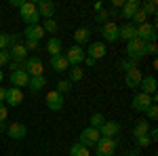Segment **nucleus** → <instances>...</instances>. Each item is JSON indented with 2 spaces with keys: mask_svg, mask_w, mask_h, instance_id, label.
<instances>
[{
  "mask_svg": "<svg viewBox=\"0 0 158 156\" xmlns=\"http://www.w3.org/2000/svg\"><path fill=\"white\" fill-rule=\"evenodd\" d=\"M9 48V34H0V51Z\"/></svg>",
  "mask_w": 158,
  "mask_h": 156,
  "instance_id": "40",
  "label": "nucleus"
},
{
  "mask_svg": "<svg viewBox=\"0 0 158 156\" xmlns=\"http://www.w3.org/2000/svg\"><path fill=\"white\" fill-rule=\"evenodd\" d=\"M120 65H122V70H124V72H127V70H131V68H139V65H137V61H133V59H129V61H122Z\"/></svg>",
  "mask_w": 158,
  "mask_h": 156,
  "instance_id": "41",
  "label": "nucleus"
},
{
  "mask_svg": "<svg viewBox=\"0 0 158 156\" xmlns=\"http://www.w3.org/2000/svg\"><path fill=\"white\" fill-rule=\"evenodd\" d=\"M27 80H30V76H27V72H23V70H15V72H11V84L15 86V89L27 86Z\"/></svg>",
  "mask_w": 158,
  "mask_h": 156,
  "instance_id": "20",
  "label": "nucleus"
},
{
  "mask_svg": "<svg viewBox=\"0 0 158 156\" xmlns=\"http://www.w3.org/2000/svg\"><path fill=\"white\" fill-rule=\"evenodd\" d=\"M89 122H91V127H93V129H99V127H101V124L106 122V118H103V114L95 112V114H93V116L89 118Z\"/></svg>",
  "mask_w": 158,
  "mask_h": 156,
  "instance_id": "33",
  "label": "nucleus"
},
{
  "mask_svg": "<svg viewBox=\"0 0 158 156\" xmlns=\"http://www.w3.org/2000/svg\"><path fill=\"white\" fill-rule=\"evenodd\" d=\"M25 0H11V6H17V9H21V4H23Z\"/></svg>",
  "mask_w": 158,
  "mask_h": 156,
  "instance_id": "47",
  "label": "nucleus"
},
{
  "mask_svg": "<svg viewBox=\"0 0 158 156\" xmlns=\"http://www.w3.org/2000/svg\"><path fill=\"white\" fill-rule=\"evenodd\" d=\"M99 129H93V127H86L85 131H80V135H78V144H82L85 148H95V144L99 141Z\"/></svg>",
  "mask_w": 158,
  "mask_h": 156,
  "instance_id": "3",
  "label": "nucleus"
},
{
  "mask_svg": "<svg viewBox=\"0 0 158 156\" xmlns=\"http://www.w3.org/2000/svg\"><path fill=\"white\" fill-rule=\"evenodd\" d=\"M9 116V108H6V103H0V122H4Z\"/></svg>",
  "mask_w": 158,
  "mask_h": 156,
  "instance_id": "42",
  "label": "nucleus"
},
{
  "mask_svg": "<svg viewBox=\"0 0 158 156\" xmlns=\"http://www.w3.org/2000/svg\"><path fill=\"white\" fill-rule=\"evenodd\" d=\"M146 116H148L150 120H156V118H158V103H156V101H154V103H152V106L146 110Z\"/></svg>",
  "mask_w": 158,
  "mask_h": 156,
  "instance_id": "36",
  "label": "nucleus"
},
{
  "mask_svg": "<svg viewBox=\"0 0 158 156\" xmlns=\"http://www.w3.org/2000/svg\"><path fill=\"white\" fill-rule=\"evenodd\" d=\"M42 30H44L47 34H57V32H59V23H57L55 19H44Z\"/></svg>",
  "mask_w": 158,
  "mask_h": 156,
  "instance_id": "30",
  "label": "nucleus"
},
{
  "mask_svg": "<svg viewBox=\"0 0 158 156\" xmlns=\"http://www.w3.org/2000/svg\"><path fill=\"white\" fill-rule=\"evenodd\" d=\"M55 91H57L59 95H63V93L72 91V82H70V80H59V82H57V86H55Z\"/></svg>",
  "mask_w": 158,
  "mask_h": 156,
  "instance_id": "34",
  "label": "nucleus"
},
{
  "mask_svg": "<svg viewBox=\"0 0 158 156\" xmlns=\"http://www.w3.org/2000/svg\"><path fill=\"white\" fill-rule=\"evenodd\" d=\"M34 13H36V4H34V2H23V4H21V9H19L21 19L30 17V15H34Z\"/></svg>",
  "mask_w": 158,
  "mask_h": 156,
  "instance_id": "29",
  "label": "nucleus"
},
{
  "mask_svg": "<svg viewBox=\"0 0 158 156\" xmlns=\"http://www.w3.org/2000/svg\"><path fill=\"white\" fill-rule=\"evenodd\" d=\"M15 44H21V34H11L9 36V48L15 47Z\"/></svg>",
  "mask_w": 158,
  "mask_h": 156,
  "instance_id": "39",
  "label": "nucleus"
},
{
  "mask_svg": "<svg viewBox=\"0 0 158 156\" xmlns=\"http://www.w3.org/2000/svg\"><path fill=\"white\" fill-rule=\"evenodd\" d=\"M82 78H85V70H82L80 65H74V68H70V78H68V80H70L72 84H74V82H80Z\"/></svg>",
  "mask_w": 158,
  "mask_h": 156,
  "instance_id": "27",
  "label": "nucleus"
},
{
  "mask_svg": "<svg viewBox=\"0 0 158 156\" xmlns=\"http://www.w3.org/2000/svg\"><path fill=\"white\" fill-rule=\"evenodd\" d=\"M99 11H103V4L101 2H95V13H99Z\"/></svg>",
  "mask_w": 158,
  "mask_h": 156,
  "instance_id": "49",
  "label": "nucleus"
},
{
  "mask_svg": "<svg viewBox=\"0 0 158 156\" xmlns=\"http://www.w3.org/2000/svg\"><path fill=\"white\" fill-rule=\"evenodd\" d=\"M0 82H2V70H0Z\"/></svg>",
  "mask_w": 158,
  "mask_h": 156,
  "instance_id": "52",
  "label": "nucleus"
},
{
  "mask_svg": "<svg viewBox=\"0 0 158 156\" xmlns=\"http://www.w3.org/2000/svg\"><path fill=\"white\" fill-rule=\"evenodd\" d=\"M0 131H6V124L4 122H0Z\"/></svg>",
  "mask_w": 158,
  "mask_h": 156,
  "instance_id": "51",
  "label": "nucleus"
},
{
  "mask_svg": "<svg viewBox=\"0 0 158 156\" xmlns=\"http://www.w3.org/2000/svg\"><path fill=\"white\" fill-rule=\"evenodd\" d=\"M114 152H116V139L99 137V141L95 144V154L97 156H114Z\"/></svg>",
  "mask_w": 158,
  "mask_h": 156,
  "instance_id": "4",
  "label": "nucleus"
},
{
  "mask_svg": "<svg viewBox=\"0 0 158 156\" xmlns=\"http://www.w3.org/2000/svg\"><path fill=\"white\" fill-rule=\"evenodd\" d=\"M137 38H141L143 42H156V25L154 23L137 25Z\"/></svg>",
  "mask_w": 158,
  "mask_h": 156,
  "instance_id": "7",
  "label": "nucleus"
},
{
  "mask_svg": "<svg viewBox=\"0 0 158 156\" xmlns=\"http://www.w3.org/2000/svg\"><path fill=\"white\" fill-rule=\"evenodd\" d=\"M6 135L11 139H23L25 135H27V127H25L23 122H11L6 127Z\"/></svg>",
  "mask_w": 158,
  "mask_h": 156,
  "instance_id": "13",
  "label": "nucleus"
},
{
  "mask_svg": "<svg viewBox=\"0 0 158 156\" xmlns=\"http://www.w3.org/2000/svg\"><path fill=\"white\" fill-rule=\"evenodd\" d=\"M51 68L55 72H65V70H70V63L65 59V55H55V57H51Z\"/></svg>",
  "mask_w": 158,
  "mask_h": 156,
  "instance_id": "22",
  "label": "nucleus"
},
{
  "mask_svg": "<svg viewBox=\"0 0 158 156\" xmlns=\"http://www.w3.org/2000/svg\"><path fill=\"white\" fill-rule=\"evenodd\" d=\"M4 95H6V89L0 86V103H4Z\"/></svg>",
  "mask_w": 158,
  "mask_h": 156,
  "instance_id": "48",
  "label": "nucleus"
},
{
  "mask_svg": "<svg viewBox=\"0 0 158 156\" xmlns=\"http://www.w3.org/2000/svg\"><path fill=\"white\" fill-rule=\"evenodd\" d=\"M139 89H141V93L154 97L156 95V78L154 76H143L141 82H139Z\"/></svg>",
  "mask_w": 158,
  "mask_h": 156,
  "instance_id": "16",
  "label": "nucleus"
},
{
  "mask_svg": "<svg viewBox=\"0 0 158 156\" xmlns=\"http://www.w3.org/2000/svg\"><path fill=\"white\" fill-rule=\"evenodd\" d=\"M120 133V124L116 120H106L101 127H99V135L101 137H110V139H116V135Z\"/></svg>",
  "mask_w": 158,
  "mask_h": 156,
  "instance_id": "9",
  "label": "nucleus"
},
{
  "mask_svg": "<svg viewBox=\"0 0 158 156\" xmlns=\"http://www.w3.org/2000/svg\"><path fill=\"white\" fill-rule=\"evenodd\" d=\"M63 55H65V59H68V63H70V68H74V65H80V63L85 61V57H86L85 48L78 47V44L70 47L65 53H63Z\"/></svg>",
  "mask_w": 158,
  "mask_h": 156,
  "instance_id": "6",
  "label": "nucleus"
},
{
  "mask_svg": "<svg viewBox=\"0 0 158 156\" xmlns=\"http://www.w3.org/2000/svg\"><path fill=\"white\" fill-rule=\"evenodd\" d=\"M148 131H150V124H148L146 118H141L137 124H135V129H133V139L135 137H141V135H148Z\"/></svg>",
  "mask_w": 158,
  "mask_h": 156,
  "instance_id": "26",
  "label": "nucleus"
},
{
  "mask_svg": "<svg viewBox=\"0 0 158 156\" xmlns=\"http://www.w3.org/2000/svg\"><path fill=\"white\" fill-rule=\"evenodd\" d=\"M36 13L40 15V19L44 17V19H53V15H55V2H51V0H40L36 2Z\"/></svg>",
  "mask_w": 158,
  "mask_h": 156,
  "instance_id": "11",
  "label": "nucleus"
},
{
  "mask_svg": "<svg viewBox=\"0 0 158 156\" xmlns=\"http://www.w3.org/2000/svg\"><path fill=\"white\" fill-rule=\"evenodd\" d=\"M101 36L106 38L108 42H116V40H120V38H118V25L114 23V21L103 23V25H101Z\"/></svg>",
  "mask_w": 158,
  "mask_h": 156,
  "instance_id": "14",
  "label": "nucleus"
},
{
  "mask_svg": "<svg viewBox=\"0 0 158 156\" xmlns=\"http://www.w3.org/2000/svg\"><path fill=\"white\" fill-rule=\"evenodd\" d=\"M21 101H23V93H21V89H6V95H4V103L6 106H11V108H17V106H21Z\"/></svg>",
  "mask_w": 158,
  "mask_h": 156,
  "instance_id": "10",
  "label": "nucleus"
},
{
  "mask_svg": "<svg viewBox=\"0 0 158 156\" xmlns=\"http://www.w3.org/2000/svg\"><path fill=\"white\" fill-rule=\"evenodd\" d=\"M146 55H152V57H156V53H158V47H156V42H146Z\"/></svg>",
  "mask_w": 158,
  "mask_h": 156,
  "instance_id": "37",
  "label": "nucleus"
},
{
  "mask_svg": "<svg viewBox=\"0 0 158 156\" xmlns=\"http://www.w3.org/2000/svg\"><path fill=\"white\" fill-rule=\"evenodd\" d=\"M23 47H25V48H32V51H34V48H38V40H25Z\"/></svg>",
  "mask_w": 158,
  "mask_h": 156,
  "instance_id": "44",
  "label": "nucleus"
},
{
  "mask_svg": "<svg viewBox=\"0 0 158 156\" xmlns=\"http://www.w3.org/2000/svg\"><path fill=\"white\" fill-rule=\"evenodd\" d=\"M131 21H133V25L135 27H137V25H141V23H148V15L143 11H141V9H139V11L135 13L133 17H131Z\"/></svg>",
  "mask_w": 158,
  "mask_h": 156,
  "instance_id": "32",
  "label": "nucleus"
},
{
  "mask_svg": "<svg viewBox=\"0 0 158 156\" xmlns=\"http://www.w3.org/2000/svg\"><path fill=\"white\" fill-rule=\"evenodd\" d=\"M148 137H150V141H156L158 139V131L156 129H150V131H148Z\"/></svg>",
  "mask_w": 158,
  "mask_h": 156,
  "instance_id": "45",
  "label": "nucleus"
},
{
  "mask_svg": "<svg viewBox=\"0 0 158 156\" xmlns=\"http://www.w3.org/2000/svg\"><path fill=\"white\" fill-rule=\"evenodd\" d=\"M146 42L141 40V38H133V40H129L127 42V55H129V59L133 61H139L141 57H146Z\"/></svg>",
  "mask_w": 158,
  "mask_h": 156,
  "instance_id": "1",
  "label": "nucleus"
},
{
  "mask_svg": "<svg viewBox=\"0 0 158 156\" xmlns=\"http://www.w3.org/2000/svg\"><path fill=\"white\" fill-rule=\"evenodd\" d=\"M11 61V57H9V51H0V65H6Z\"/></svg>",
  "mask_w": 158,
  "mask_h": 156,
  "instance_id": "43",
  "label": "nucleus"
},
{
  "mask_svg": "<svg viewBox=\"0 0 158 156\" xmlns=\"http://www.w3.org/2000/svg\"><path fill=\"white\" fill-rule=\"evenodd\" d=\"M108 17H114V11H99V13H95V21H97V23H108Z\"/></svg>",
  "mask_w": 158,
  "mask_h": 156,
  "instance_id": "35",
  "label": "nucleus"
},
{
  "mask_svg": "<svg viewBox=\"0 0 158 156\" xmlns=\"http://www.w3.org/2000/svg\"><path fill=\"white\" fill-rule=\"evenodd\" d=\"M70 156H91V150H89V148H85L82 144H78V141H76V144L70 148Z\"/></svg>",
  "mask_w": 158,
  "mask_h": 156,
  "instance_id": "28",
  "label": "nucleus"
},
{
  "mask_svg": "<svg viewBox=\"0 0 158 156\" xmlns=\"http://www.w3.org/2000/svg\"><path fill=\"white\" fill-rule=\"evenodd\" d=\"M85 53H89V57L93 61H97V59H101V57H106V44L103 42H91L89 44V51H85Z\"/></svg>",
  "mask_w": 158,
  "mask_h": 156,
  "instance_id": "15",
  "label": "nucleus"
},
{
  "mask_svg": "<svg viewBox=\"0 0 158 156\" xmlns=\"http://www.w3.org/2000/svg\"><path fill=\"white\" fill-rule=\"evenodd\" d=\"M61 40L57 36H51L49 38V42H47V51H49V55L51 57H55V55H61Z\"/></svg>",
  "mask_w": 158,
  "mask_h": 156,
  "instance_id": "25",
  "label": "nucleus"
},
{
  "mask_svg": "<svg viewBox=\"0 0 158 156\" xmlns=\"http://www.w3.org/2000/svg\"><path fill=\"white\" fill-rule=\"evenodd\" d=\"M74 40H76L78 47L86 44V42L91 40V30H89V27H78V30L74 32Z\"/></svg>",
  "mask_w": 158,
  "mask_h": 156,
  "instance_id": "23",
  "label": "nucleus"
},
{
  "mask_svg": "<svg viewBox=\"0 0 158 156\" xmlns=\"http://www.w3.org/2000/svg\"><path fill=\"white\" fill-rule=\"evenodd\" d=\"M122 4H124V0H112V6L114 9H122Z\"/></svg>",
  "mask_w": 158,
  "mask_h": 156,
  "instance_id": "46",
  "label": "nucleus"
},
{
  "mask_svg": "<svg viewBox=\"0 0 158 156\" xmlns=\"http://www.w3.org/2000/svg\"><path fill=\"white\" fill-rule=\"evenodd\" d=\"M85 63H86V65H93V63H95V61L91 59V57H85Z\"/></svg>",
  "mask_w": 158,
  "mask_h": 156,
  "instance_id": "50",
  "label": "nucleus"
},
{
  "mask_svg": "<svg viewBox=\"0 0 158 156\" xmlns=\"http://www.w3.org/2000/svg\"><path fill=\"white\" fill-rule=\"evenodd\" d=\"M9 51V57H11V61H17V63H21V61L27 59V48L23 47V44H15V47L6 48Z\"/></svg>",
  "mask_w": 158,
  "mask_h": 156,
  "instance_id": "18",
  "label": "nucleus"
},
{
  "mask_svg": "<svg viewBox=\"0 0 158 156\" xmlns=\"http://www.w3.org/2000/svg\"><path fill=\"white\" fill-rule=\"evenodd\" d=\"M141 78H143V74H141L139 68H131V70L124 72V82H127L129 89H137L139 82H141Z\"/></svg>",
  "mask_w": 158,
  "mask_h": 156,
  "instance_id": "12",
  "label": "nucleus"
},
{
  "mask_svg": "<svg viewBox=\"0 0 158 156\" xmlns=\"http://www.w3.org/2000/svg\"><path fill=\"white\" fill-rule=\"evenodd\" d=\"M21 70L27 72V76H44V65H42V59L40 57H27V59L21 63Z\"/></svg>",
  "mask_w": 158,
  "mask_h": 156,
  "instance_id": "2",
  "label": "nucleus"
},
{
  "mask_svg": "<svg viewBox=\"0 0 158 156\" xmlns=\"http://www.w3.org/2000/svg\"><path fill=\"white\" fill-rule=\"evenodd\" d=\"M23 36L25 40H38L40 42V38H44V30H42V25H25L23 30Z\"/></svg>",
  "mask_w": 158,
  "mask_h": 156,
  "instance_id": "17",
  "label": "nucleus"
},
{
  "mask_svg": "<svg viewBox=\"0 0 158 156\" xmlns=\"http://www.w3.org/2000/svg\"><path fill=\"white\" fill-rule=\"evenodd\" d=\"M139 9H141V2L139 0H124V4H122V17L124 19H131Z\"/></svg>",
  "mask_w": 158,
  "mask_h": 156,
  "instance_id": "19",
  "label": "nucleus"
},
{
  "mask_svg": "<svg viewBox=\"0 0 158 156\" xmlns=\"http://www.w3.org/2000/svg\"><path fill=\"white\" fill-rule=\"evenodd\" d=\"M118 38H120V40H127V42L133 40V38H137V27H135L131 21L124 23L122 27H118Z\"/></svg>",
  "mask_w": 158,
  "mask_h": 156,
  "instance_id": "21",
  "label": "nucleus"
},
{
  "mask_svg": "<svg viewBox=\"0 0 158 156\" xmlns=\"http://www.w3.org/2000/svg\"><path fill=\"white\" fill-rule=\"evenodd\" d=\"M44 103H47V108L51 112H61V108H63V95H59L57 91H49L47 97H44Z\"/></svg>",
  "mask_w": 158,
  "mask_h": 156,
  "instance_id": "8",
  "label": "nucleus"
},
{
  "mask_svg": "<svg viewBox=\"0 0 158 156\" xmlns=\"http://www.w3.org/2000/svg\"><path fill=\"white\" fill-rule=\"evenodd\" d=\"M27 86H30V91H34V93L42 91V89L47 86V76H32V78L27 80Z\"/></svg>",
  "mask_w": 158,
  "mask_h": 156,
  "instance_id": "24",
  "label": "nucleus"
},
{
  "mask_svg": "<svg viewBox=\"0 0 158 156\" xmlns=\"http://www.w3.org/2000/svg\"><path fill=\"white\" fill-rule=\"evenodd\" d=\"M135 141H137V145H139V148H148V145L152 144L148 135H141V137H135Z\"/></svg>",
  "mask_w": 158,
  "mask_h": 156,
  "instance_id": "38",
  "label": "nucleus"
},
{
  "mask_svg": "<svg viewBox=\"0 0 158 156\" xmlns=\"http://www.w3.org/2000/svg\"><path fill=\"white\" fill-rule=\"evenodd\" d=\"M141 11L146 13L148 17H154L158 11V4H156V0H150V2H146V4H141Z\"/></svg>",
  "mask_w": 158,
  "mask_h": 156,
  "instance_id": "31",
  "label": "nucleus"
},
{
  "mask_svg": "<svg viewBox=\"0 0 158 156\" xmlns=\"http://www.w3.org/2000/svg\"><path fill=\"white\" fill-rule=\"evenodd\" d=\"M154 101H156V95L150 97V95H146V93H141V91H139V93L133 97V101H131V108H133L135 112H143V114H146V110L150 108Z\"/></svg>",
  "mask_w": 158,
  "mask_h": 156,
  "instance_id": "5",
  "label": "nucleus"
}]
</instances>
